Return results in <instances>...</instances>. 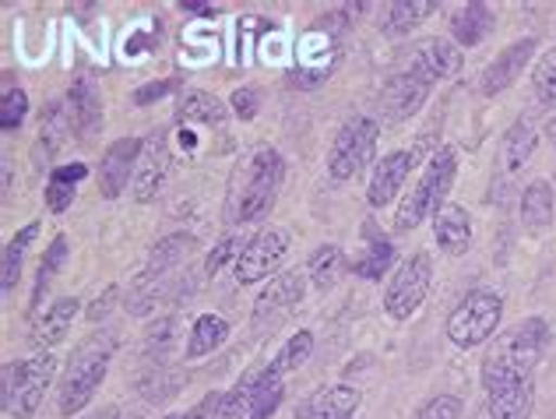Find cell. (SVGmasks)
Listing matches in <instances>:
<instances>
[{
  "instance_id": "cell-20",
  "label": "cell",
  "mask_w": 556,
  "mask_h": 419,
  "mask_svg": "<svg viewBox=\"0 0 556 419\" xmlns=\"http://www.w3.org/2000/svg\"><path fill=\"white\" fill-rule=\"evenodd\" d=\"M433 240L447 257H458L472 243V219L462 205H444L433 215Z\"/></svg>"
},
{
  "instance_id": "cell-29",
  "label": "cell",
  "mask_w": 556,
  "mask_h": 419,
  "mask_svg": "<svg viewBox=\"0 0 556 419\" xmlns=\"http://www.w3.org/2000/svg\"><path fill=\"white\" fill-rule=\"evenodd\" d=\"M198 247V240L194 237H187V233H169L155 243V247L149 251V265H144V276H152V279H166V271L177 268L184 257Z\"/></svg>"
},
{
  "instance_id": "cell-41",
  "label": "cell",
  "mask_w": 556,
  "mask_h": 419,
  "mask_svg": "<svg viewBox=\"0 0 556 419\" xmlns=\"http://www.w3.org/2000/svg\"><path fill=\"white\" fill-rule=\"evenodd\" d=\"M462 416V398L458 395H433L422 402L413 419H458Z\"/></svg>"
},
{
  "instance_id": "cell-26",
  "label": "cell",
  "mask_w": 556,
  "mask_h": 419,
  "mask_svg": "<svg viewBox=\"0 0 556 419\" xmlns=\"http://www.w3.org/2000/svg\"><path fill=\"white\" fill-rule=\"evenodd\" d=\"M496 25V14L490 4H482V0H472V4H465L455 18H451V36L458 39V47H479L482 39L493 33Z\"/></svg>"
},
{
  "instance_id": "cell-43",
  "label": "cell",
  "mask_w": 556,
  "mask_h": 419,
  "mask_svg": "<svg viewBox=\"0 0 556 419\" xmlns=\"http://www.w3.org/2000/svg\"><path fill=\"white\" fill-rule=\"evenodd\" d=\"M159 42V22H141V25H135L127 33V39H124V53L127 56H138V53H149L152 47Z\"/></svg>"
},
{
  "instance_id": "cell-24",
  "label": "cell",
  "mask_w": 556,
  "mask_h": 419,
  "mask_svg": "<svg viewBox=\"0 0 556 419\" xmlns=\"http://www.w3.org/2000/svg\"><path fill=\"white\" fill-rule=\"evenodd\" d=\"M437 8H441L437 0H391V4H384V11H380V33H388V36L413 33V28L427 22Z\"/></svg>"
},
{
  "instance_id": "cell-17",
  "label": "cell",
  "mask_w": 556,
  "mask_h": 419,
  "mask_svg": "<svg viewBox=\"0 0 556 419\" xmlns=\"http://www.w3.org/2000/svg\"><path fill=\"white\" fill-rule=\"evenodd\" d=\"M408 71H416V75L422 81H447V78H455L458 71H462V50H458V42H451V39H430V42H422V47L416 50L413 56V67Z\"/></svg>"
},
{
  "instance_id": "cell-27",
  "label": "cell",
  "mask_w": 556,
  "mask_h": 419,
  "mask_svg": "<svg viewBox=\"0 0 556 419\" xmlns=\"http://www.w3.org/2000/svg\"><path fill=\"white\" fill-rule=\"evenodd\" d=\"M261 388V370H251L243 381H237L229 388L226 395H215L212 398V412L208 419H247L254 406V395Z\"/></svg>"
},
{
  "instance_id": "cell-49",
  "label": "cell",
  "mask_w": 556,
  "mask_h": 419,
  "mask_svg": "<svg viewBox=\"0 0 556 419\" xmlns=\"http://www.w3.org/2000/svg\"><path fill=\"white\" fill-rule=\"evenodd\" d=\"M116 293H121V289H116V285H110L106 289V293H102L96 303H92V307H89V321H102V317H106L110 310H113V303H116Z\"/></svg>"
},
{
  "instance_id": "cell-7",
  "label": "cell",
  "mask_w": 556,
  "mask_h": 419,
  "mask_svg": "<svg viewBox=\"0 0 556 419\" xmlns=\"http://www.w3.org/2000/svg\"><path fill=\"white\" fill-rule=\"evenodd\" d=\"M377 138H380V124L374 117L345 120L328 149V177L342 183L367 169L377 152Z\"/></svg>"
},
{
  "instance_id": "cell-39",
  "label": "cell",
  "mask_w": 556,
  "mask_h": 419,
  "mask_svg": "<svg viewBox=\"0 0 556 419\" xmlns=\"http://www.w3.org/2000/svg\"><path fill=\"white\" fill-rule=\"evenodd\" d=\"M282 398H286V388L278 381H271L268 373L261 370V388H257L251 416H247V419H271L278 412V406H282Z\"/></svg>"
},
{
  "instance_id": "cell-45",
  "label": "cell",
  "mask_w": 556,
  "mask_h": 419,
  "mask_svg": "<svg viewBox=\"0 0 556 419\" xmlns=\"http://www.w3.org/2000/svg\"><path fill=\"white\" fill-rule=\"evenodd\" d=\"M229 106H232V113H237L240 120H254L257 110H261V89H257V85H243V89L232 92Z\"/></svg>"
},
{
  "instance_id": "cell-18",
  "label": "cell",
  "mask_w": 556,
  "mask_h": 419,
  "mask_svg": "<svg viewBox=\"0 0 556 419\" xmlns=\"http://www.w3.org/2000/svg\"><path fill=\"white\" fill-rule=\"evenodd\" d=\"M67 106H71V120H75V131L81 138H92L102 127V96L96 89V81L89 75H78L67 89Z\"/></svg>"
},
{
  "instance_id": "cell-21",
  "label": "cell",
  "mask_w": 556,
  "mask_h": 419,
  "mask_svg": "<svg viewBox=\"0 0 556 419\" xmlns=\"http://www.w3.org/2000/svg\"><path fill=\"white\" fill-rule=\"evenodd\" d=\"M306 293V276L303 271H282L278 279L268 282V289H261V296L254 300V317H261L265 321L268 314H278V310H286L292 307V303H300Z\"/></svg>"
},
{
  "instance_id": "cell-22",
  "label": "cell",
  "mask_w": 556,
  "mask_h": 419,
  "mask_svg": "<svg viewBox=\"0 0 556 419\" xmlns=\"http://www.w3.org/2000/svg\"><path fill=\"white\" fill-rule=\"evenodd\" d=\"M177 120L180 127H194V124H204V127H218L226 120V103L212 92L204 89H184L180 99H177Z\"/></svg>"
},
{
  "instance_id": "cell-1",
  "label": "cell",
  "mask_w": 556,
  "mask_h": 419,
  "mask_svg": "<svg viewBox=\"0 0 556 419\" xmlns=\"http://www.w3.org/2000/svg\"><path fill=\"white\" fill-rule=\"evenodd\" d=\"M546 345H549L546 317H529L518 328L504 331L486 350V356H482V388H486V395L501 392L507 384L529 381L535 364L546 353Z\"/></svg>"
},
{
  "instance_id": "cell-14",
  "label": "cell",
  "mask_w": 556,
  "mask_h": 419,
  "mask_svg": "<svg viewBox=\"0 0 556 419\" xmlns=\"http://www.w3.org/2000/svg\"><path fill=\"white\" fill-rule=\"evenodd\" d=\"M430 81H422L416 71H402V75H391L380 89V113H384L388 124H402L408 117H416L422 103L430 99Z\"/></svg>"
},
{
  "instance_id": "cell-34",
  "label": "cell",
  "mask_w": 556,
  "mask_h": 419,
  "mask_svg": "<svg viewBox=\"0 0 556 419\" xmlns=\"http://www.w3.org/2000/svg\"><path fill=\"white\" fill-rule=\"evenodd\" d=\"M342 265H345L342 247H334V243H325V247H317L311 254V265H306V271H311V279H314L317 289H331L334 282H339Z\"/></svg>"
},
{
  "instance_id": "cell-2",
  "label": "cell",
  "mask_w": 556,
  "mask_h": 419,
  "mask_svg": "<svg viewBox=\"0 0 556 419\" xmlns=\"http://www.w3.org/2000/svg\"><path fill=\"white\" fill-rule=\"evenodd\" d=\"M237 187H232L229 198V223L247 226V223H261L271 212L278 187L286 180V158L271 144H257V149L247 155V163L237 173Z\"/></svg>"
},
{
  "instance_id": "cell-3",
  "label": "cell",
  "mask_w": 556,
  "mask_h": 419,
  "mask_svg": "<svg viewBox=\"0 0 556 419\" xmlns=\"http://www.w3.org/2000/svg\"><path fill=\"white\" fill-rule=\"evenodd\" d=\"M116 342H121V335H116L113 328H106V331L89 335L75 353H71L67 370L61 378V416H75L96 398L99 384L106 381Z\"/></svg>"
},
{
  "instance_id": "cell-15",
  "label": "cell",
  "mask_w": 556,
  "mask_h": 419,
  "mask_svg": "<svg viewBox=\"0 0 556 419\" xmlns=\"http://www.w3.org/2000/svg\"><path fill=\"white\" fill-rule=\"evenodd\" d=\"M535 50H539V39L535 36H525V39H518V42H510L507 50H501L490 61V67L482 71V81H479V89H482V96H501V92H507L510 85H515L518 78H521V71H525V64L532 61L535 56Z\"/></svg>"
},
{
  "instance_id": "cell-8",
  "label": "cell",
  "mask_w": 556,
  "mask_h": 419,
  "mask_svg": "<svg viewBox=\"0 0 556 419\" xmlns=\"http://www.w3.org/2000/svg\"><path fill=\"white\" fill-rule=\"evenodd\" d=\"M430 282H433V262L427 251L408 254L399 265V271L391 276L384 289V314L394 321H408L422 303L430 296Z\"/></svg>"
},
{
  "instance_id": "cell-37",
  "label": "cell",
  "mask_w": 556,
  "mask_h": 419,
  "mask_svg": "<svg viewBox=\"0 0 556 419\" xmlns=\"http://www.w3.org/2000/svg\"><path fill=\"white\" fill-rule=\"evenodd\" d=\"M184 388V378L177 370H169V367H155L152 373H144L141 384H138V392L149 398V402H166L173 398Z\"/></svg>"
},
{
  "instance_id": "cell-19",
  "label": "cell",
  "mask_w": 556,
  "mask_h": 419,
  "mask_svg": "<svg viewBox=\"0 0 556 419\" xmlns=\"http://www.w3.org/2000/svg\"><path fill=\"white\" fill-rule=\"evenodd\" d=\"M359 409V392L349 384L320 388L296 409V419H349Z\"/></svg>"
},
{
  "instance_id": "cell-9",
  "label": "cell",
  "mask_w": 556,
  "mask_h": 419,
  "mask_svg": "<svg viewBox=\"0 0 556 419\" xmlns=\"http://www.w3.org/2000/svg\"><path fill=\"white\" fill-rule=\"evenodd\" d=\"M342 61V36L339 33H320V28H311L300 47H296V64L292 67V81L300 85V89H320L331 75L334 67Z\"/></svg>"
},
{
  "instance_id": "cell-4",
  "label": "cell",
  "mask_w": 556,
  "mask_h": 419,
  "mask_svg": "<svg viewBox=\"0 0 556 419\" xmlns=\"http://www.w3.org/2000/svg\"><path fill=\"white\" fill-rule=\"evenodd\" d=\"M455 177H458V152L451 149V144H441V149L430 155V163L422 169L419 183L413 187V194L394 212V229H399V233H413L422 219L441 212L447 205L451 187H455Z\"/></svg>"
},
{
  "instance_id": "cell-46",
  "label": "cell",
  "mask_w": 556,
  "mask_h": 419,
  "mask_svg": "<svg viewBox=\"0 0 556 419\" xmlns=\"http://www.w3.org/2000/svg\"><path fill=\"white\" fill-rule=\"evenodd\" d=\"M177 89H180V81H177V78L149 81V85H141V89L135 92V103H138V106H152V103H159V99H166L169 92H177Z\"/></svg>"
},
{
  "instance_id": "cell-47",
  "label": "cell",
  "mask_w": 556,
  "mask_h": 419,
  "mask_svg": "<svg viewBox=\"0 0 556 419\" xmlns=\"http://www.w3.org/2000/svg\"><path fill=\"white\" fill-rule=\"evenodd\" d=\"M75 191H78V187L47 183V208H50L53 215H64L71 205H75Z\"/></svg>"
},
{
  "instance_id": "cell-36",
  "label": "cell",
  "mask_w": 556,
  "mask_h": 419,
  "mask_svg": "<svg viewBox=\"0 0 556 419\" xmlns=\"http://www.w3.org/2000/svg\"><path fill=\"white\" fill-rule=\"evenodd\" d=\"M64 262H67V237H56L50 243V251L42 254V265H39V276H36V289H33V310L42 303V293H47V285L53 282L56 271L64 268Z\"/></svg>"
},
{
  "instance_id": "cell-11",
  "label": "cell",
  "mask_w": 556,
  "mask_h": 419,
  "mask_svg": "<svg viewBox=\"0 0 556 419\" xmlns=\"http://www.w3.org/2000/svg\"><path fill=\"white\" fill-rule=\"evenodd\" d=\"M289 251V229L282 226H271V229H261L257 237H251L243 243V251L237 257V282L240 285H257L271 279V271L282 265V257Z\"/></svg>"
},
{
  "instance_id": "cell-23",
  "label": "cell",
  "mask_w": 556,
  "mask_h": 419,
  "mask_svg": "<svg viewBox=\"0 0 556 419\" xmlns=\"http://www.w3.org/2000/svg\"><path fill=\"white\" fill-rule=\"evenodd\" d=\"M535 409V381H518L507 384L501 392H490L486 398V412L490 419H532Z\"/></svg>"
},
{
  "instance_id": "cell-42",
  "label": "cell",
  "mask_w": 556,
  "mask_h": 419,
  "mask_svg": "<svg viewBox=\"0 0 556 419\" xmlns=\"http://www.w3.org/2000/svg\"><path fill=\"white\" fill-rule=\"evenodd\" d=\"M240 251H243V247H240V240H237V237H232V233H229V237H223V240H218L215 247H212L208 262H204V271H208V276H218V271H223L229 262L237 265Z\"/></svg>"
},
{
  "instance_id": "cell-50",
  "label": "cell",
  "mask_w": 556,
  "mask_h": 419,
  "mask_svg": "<svg viewBox=\"0 0 556 419\" xmlns=\"http://www.w3.org/2000/svg\"><path fill=\"white\" fill-rule=\"evenodd\" d=\"M180 8H184V11H190V14H198V18H215V14H218V8L204 4V0H184Z\"/></svg>"
},
{
  "instance_id": "cell-48",
  "label": "cell",
  "mask_w": 556,
  "mask_h": 419,
  "mask_svg": "<svg viewBox=\"0 0 556 419\" xmlns=\"http://www.w3.org/2000/svg\"><path fill=\"white\" fill-rule=\"evenodd\" d=\"M85 177H89V166H85V163H67V166H56V169L50 173V183L78 187Z\"/></svg>"
},
{
  "instance_id": "cell-10",
  "label": "cell",
  "mask_w": 556,
  "mask_h": 419,
  "mask_svg": "<svg viewBox=\"0 0 556 419\" xmlns=\"http://www.w3.org/2000/svg\"><path fill=\"white\" fill-rule=\"evenodd\" d=\"M430 152V135L416 138L408 149H399V152H388L380 163L374 166V177H370V187H367V201L374 208H384L394 201V194L402 191L405 180L413 177V169L427 158Z\"/></svg>"
},
{
  "instance_id": "cell-31",
  "label": "cell",
  "mask_w": 556,
  "mask_h": 419,
  "mask_svg": "<svg viewBox=\"0 0 556 419\" xmlns=\"http://www.w3.org/2000/svg\"><path fill=\"white\" fill-rule=\"evenodd\" d=\"M394 265V247H391V240L384 233H377V226L367 223V254L359 257V262L353 265V271L359 279H384V271Z\"/></svg>"
},
{
  "instance_id": "cell-33",
  "label": "cell",
  "mask_w": 556,
  "mask_h": 419,
  "mask_svg": "<svg viewBox=\"0 0 556 419\" xmlns=\"http://www.w3.org/2000/svg\"><path fill=\"white\" fill-rule=\"evenodd\" d=\"M36 233H39V223H28L25 229H18V237H14L4 247V265H0V285H4V296L14 293V285H18V279H22L25 251H28V243L36 240Z\"/></svg>"
},
{
  "instance_id": "cell-28",
  "label": "cell",
  "mask_w": 556,
  "mask_h": 419,
  "mask_svg": "<svg viewBox=\"0 0 556 419\" xmlns=\"http://www.w3.org/2000/svg\"><path fill=\"white\" fill-rule=\"evenodd\" d=\"M229 339V321L218 314H198L194 325H190V335H187V359H201L215 353L218 345H226Z\"/></svg>"
},
{
  "instance_id": "cell-30",
  "label": "cell",
  "mask_w": 556,
  "mask_h": 419,
  "mask_svg": "<svg viewBox=\"0 0 556 419\" xmlns=\"http://www.w3.org/2000/svg\"><path fill=\"white\" fill-rule=\"evenodd\" d=\"M311 353H314V331H296V335H292L282 350L275 353V359L265 367V373L271 381H278L282 384L286 381V373H296L306 359H311Z\"/></svg>"
},
{
  "instance_id": "cell-40",
  "label": "cell",
  "mask_w": 556,
  "mask_h": 419,
  "mask_svg": "<svg viewBox=\"0 0 556 419\" xmlns=\"http://www.w3.org/2000/svg\"><path fill=\"white\" fill-rule=\"evenodd\" d=\"M25 117H28L25 89H4V96H0V127H4V131H14V127H22Z\"/></svg>"
},
{
  "instance_id": "cell-6",
  "label": "cell",
  "mask_w": 556,
  "mask_h": 419,
  "mask_svg": "<svg viewBox=\"0 0 556 419\" xmlns=\"http://www.w3.org/2000/svg\"><path fill=\"white\" fill-rule=\"evenodd\" d=\"M504 317V296L493 293V289H476L468 293L455 310L447 317V339L458 345V350H476V345L490 342L496 325Z\"/></svg>"
},
{
  "instance_id": "cell-12",
  "label": "cell",
  "mask_w": 556,
  "mask_h": 419,
  "mask_svg": "<svg viewBox=\"0 0 556 419\" xmlns=\"http://www.w3.org/2000/svg\"><path fill=\"white\" fill-rule=\"evenodd\" d=\"M169 131H152L144 138V149L138 158V169H135V180H130V194H135L138 205H149V201L159 198L163 183L169 177Z\"/></svg>"
},
{
  "instance_id": "cell-35",
  "label": "cell",
  "mask_w": 556,
  "mask_h": 419,
  "mask_svg": "<svg viewBox=\"0 0 556 419\" xmlns=\"http://www.w3.org/2000/svg\"><path fill=\"white\" fill-rule=\"evenodd\" d=\"M71 127H75V120L67 117L64 103H53L47 113H42V127H39V152H42V155L61 152V141L67 138Z\"/></svg>"
},
{
  "instance_id": "cell-32",
  "label": "cell",
  "mask_w": 556,
  "mask_h": 419,
  "mask_svg": "<svg viewBox=\"0 0 556 419\" xmlns=\"http://www.w3.org/2000/svg\"><path fill=\"white\" fill-rule=\"evenodd\" d=\"M521 223L529 229H546L553 223V187L546 180H532L521 194Z\"/></svg>"
},
{
  "instance_id": "cell-25",
  "label": "cell",
  "mask_w": 556,
  "mask_h": 419,
  "mask_svg": "<svg viewBox=\"0 0 556 419\" xmlns=\"http://www.w3.org/2000/svg\"><path fill=\"white\" fill-rule=\"evenodd\" d=\"M535 141H539V131L529 117H521L507 127V135L501 141V166H504L507 177H515V173L525 169V163H529L532 152H535Z\"/></svg>"
},
{
  "instance_id": "cell-5",
  "label": "cell",
  "mask_w": 556,
  "mask_h": 419,
  "mask_svg": "<svg viewBox=\"0 0 556 419\" xmlns=\"http://www.w3.org/2000/svg\"><path fill=\"white\" fill-rule=\"evenodd\" d=\"M56 356L53 353H33L22 364H4V388L0 402L11 419H33L36 409L47 398V388L53 384Z\"/></svg>"
},
{
  "instance_id": "cell-52",
  "label": "cell",
  "mask_w": 556,
  "mask_h": 419,
  "mask_svg": "<svg viewBox=\"0 0 556 419\" xmlns=\"http://www.w3.org/2000/svg\"><path fill=\"white\" fill-rule=\"evenodd\" d=\"M546 135H549V138H556V120H549V127H546Z\"/></svg>"
},
{
  "instance_id": "cell-38",
  "label": "cell",
  "mask_w": 556,
  "mask_h": 419,
  "mask_svg": "<svg viewBox=\"0 0 556 419\" xmlns=\"http://www.w3.org/2000/svg\"><path fill=\"white\" fill-rule=\"evenodd\" d=\"M532 89H535L539 103H543L546 110H556V47L549 53H543V61L535 64Z\"/></svg>"
},
{
  "instance_id": "cell-44",
  "label": "cell",
  "mask_w": 556,
  "mask_h": 419,
  "mask_svg": "<svg viewBox=\"0 0 556 419\" xmlns=\"http://www.w3.org/2000/svg\"><path fill=\"white\" fill-rule=\"evenodd\" d=\"M173 325L169 317H159V325H152L149 328V335H144V356H159L163 359L166 356V350L173 345Z\"/></svg>"
},
{
  "instance_id": "cell-13",
  "label": "cell",
  "mask_w": 556,
  "mask_h": 419,
  "mask_svg": "<svg viewBox=\"0 0 556 419\" xmlns=\"http://www.w3.org/2000/svg\"><path fill=\"white\" fill-rule=\"evenodd\" d=\"M144 149V138H116L106 152L99 158V194L116 201L121 198L130 180H135V169H138V158Z\"/></svg>"
},
{
  "instance_id": "cell-51",
  "label": "cell",
  "mask_w": 556,
  "mask_h": 419,
  "mask_svg": "<svg viewBox=\"0 0 556 419\" xmlns=\"http://www.w3.org/2000/svg\"><path fill=\"white\" fill-rule=\"evenodd\" d=\"M212 398H215V395H208L198 409H190L187 416H166V419H204V412H212Z\"/></svg>"
},
{
  "instance_id": "cell-16",
  "label": "cell",
  "mask_w": 556,
  "mask_h": 419,
  "mask_svg": "<svg viewBox=\"0 0 556 419\" xmlns=\"http://www.w3.org/2000/svg\"><path fill=\"white\" fill-rule=\"evenodd\" d=\"M78 317V300L75 296H61L53 300L47 314H39L28 331V342H33L36 353H53V345H61L71 335V325Z\"/></svg>"
}]
</instances>
